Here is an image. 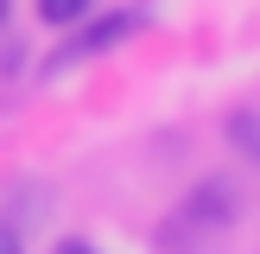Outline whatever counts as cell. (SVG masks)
<instances>
[{"instance_id": "1", "label": "cell", "mask_w": 260, "mask_h": 254, "mask_svg": "<svg viewBox=\"0 0 260 254\" xmlns=\"http://www.w3.org/2000/svg\"><path fill=\"white\" fill-rule=\"evenodd\" d=\"M140 25H146V13H140V7H114V13H95V19H76L70 38H63V45L45 57V70L57 76V70H70V64H83V57H102V51L127 45Z\"/></svg>"}, {"instance_id": "2", "label": "cell", "mask_w": 260, "mask_h": 254, "mask_svg": "<svg viewBox=\"0 0 260 254\" xmlns=\"http://www.w3.org/2000/svg\"><path fill=\"white\" fill-rule=\"evenodd\" d=\"M32 13H38V25H51V32H70L76 19L95 13V0H32Z\"/></svg>"}, {"instance_id": "3", "label": "cell", "mask_w": 260, "mask_h": 254, "mask_svg": "<svg viewBox=\"0 0 260 254\" xmlns=\"http://www.w3.org/2000/svg\"><path fill=\"white\" fill-rule=\"evenodd\" d=\"M229 146H235L248 165H260V114H254V108L229 114Z\"/></svg>"}, {"instance_id": "4", "label": "cell", "mask_w": 260, "mask_h": 254, "mask_svg": "<svg viewBox=\"0 0 260 254\" xmlns=\"http://www.w3.org/2000/svg\"><path fill=\"white\" fill-rule=\"evenodd\" d=\"M0 254H25V241H19V229H13V223H0Z\"/></svg>"}, {"instance_id": "5", "label": "cell", "mask_w": 260, "mask_h": 254, "mask_svg": "<svg viewBox=\"0 0 260 254\" xmlns=\"http://www.w3.org/2000/svg\"><path fill=\"white\" fill-rule=\"evenodd\" d=\"M51 254H102V248H89L83 235H63V241H57V248H51Z\"/></svg>"}, {"instance_id": "6", "label": "cell", "mask_w": 260, "mask_h": 254, "mask_svg": "<svg viewBox=\"0 0 260 254\" xmlns=\"http://www.w3.org/2000/svg\"><path fill=\"white\" fill-rule=\"evenodd\" d=\"M7 13H13V0H0V19H7Z\"/></svg>"}]
</instances>
